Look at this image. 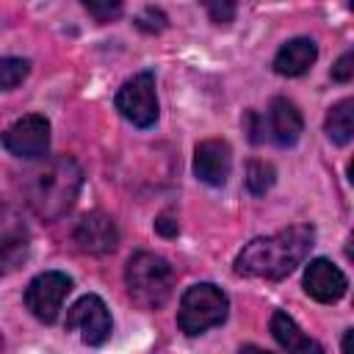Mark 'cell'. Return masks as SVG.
Listing matches in <instances>:
<instances>
[{"label":"cell","instance_id":"cell-1","mask_svg":"<svg viewBox=\"0 0 354 354\" xmlns=\"http://www.w3.org/2000/svg\"><path fill=\"white\" fill-rule=\"evenodd\" d=\"M313 246H315V230L310 224H290L274 235L249 241L238 252L232 268L238 277L246 279L279 282L304 263Z\"/></svg>","mask_w":354,"mask_h":354},{"label":"cell","instance_id":"cell-2","mask_svg":"<svg viewBox=\"0 0 354 354\" xmlns=\"http://www.w3.org/2000/svg\"><path fill=\"white\" fill-rule=\"evenodd\" d=\"M80 188H83V169L69 155L39 160L19 180L25 205L41 221H58L61 216H66L75 207Z\"/></svg>","mask_w":354,"mask_h":354},{"label":"cell","instance_id":"cell-3","mask_svg":"<svg viewBox=\"0 0 354 354\" xmlns=\"http://www.w3.org/2000/svg\"><path fill=\"white\" fill-rule=\"evenodd\" d=\"M127 296L141 310H160L174 293V268L155 252H136L124 266Z\"/></svg>","mask_w":354,"mask_h":354},{"label":"cell","instance_id":"cell-4","mask_svg":"<svg viewBox=\"0 0 354 354\" xmlns=\"http://www.w3.org/2000/svg\"><path fill=\"white\" fill-rule=\"evenodd\" d=\"M230 313L227 293L213 282H196L180 296L177 307V326L183 335L196 337L213 326H221Z\"/></svg>","mask_w":354,"mask_h":354},{"label":"cell","instance_id":"cell-5","mask_svg":"<svg viewBox=\"0 0 354 354\" xmlns=\"http://www.w3.org/2000/svg\"><path fill=\"white\" fill-rule=\"evenodd\" d=\"M116 111L136 127L147 130L158 122V91H155V75L149 69L136 72L133 77H127L116 97H113Z\"/></svg>","mask_w":354,"mask_h":354},{"label":"cell","instance_id":"cell-6","mask_svg":"<svg viewBox=\"0 0 354 354\" xmlns=\"http://www.w3.org/2000/svg\"><path fill=\"white\" fill-rule=\"evenodd\" d=\"M72 290V277L64 271H44L36 274L25 288V307L41 324H53L64 307V299Z\"/></svg>","mask_w":354,"mask_h":354},{"label":"cell","instance_id":"cell-7","mask_svg":"<svg viewBox=\"0 0 354 354\" xmlns=\"http://www.w3.org/2000/svg\"><path fill=\"white\" fill-rule=\"evenodd\" d=\"M0 144L22 160H39L50 149V122L41 113H28L0 133Z\"/></svg>","mask_w":354,"mask_h":354},{"label":"cell","instance_id":"cell-8","mask_svg":"<svg viewBox=\"0 0 354 354\" xmlns=\"http://www.w3.org/2000/svg\"><path fill=\"white\" fill-rule=\"evenodd\" d=\"M30 252V230L19 207L0 199V277L17 271Z\"/></svg>","mask_w":354,"mask_h":354},{"label":"cell","instance_id":"cell-9","mask_svg":"<svg viewBox=\"0 0 354 354\" xmlns=\"http://www.w3.org/2000/svg\"><path fill=\"white\" fill-rule=\"evenodd\" d=\"M64 326L69 332H80V340L86 346H102L111 337L113 321H111V313H108L105 301L97 293H86L69 307Z\"/></svg>","mask_w":354,"mask_h":354},{"label":"cell","instance_id":"cell-10","mask_svg":"<svg viewBox=\"0 0 354 354\" xmlns=\"http://www.w3.org/2000/svg\"><path fill=\"white\" fill-rule=\"evenodd\" d=\"M72 243L86 254H111L119 246V227L108 213L91 210L72 227Z\"/></svg>","mask_w":354,"mask_h":354},{"label":"cell","instance_id":"cell-11","mask_svg":"<svg viewBox=\"0 0 354 354\" xmlns=\"http://www.w3.org/2000/svg\"><path fill=\"white\" fill-rule=\"evenodd\" d=\"M301 285H304V293H307L310 299L321 301V304H335V301H340V299L346 296V290H348L346 274H343L332 260H326V257L310 260V266L304 268Z\"/></svg>","mask_w":354,"mask_h":354},{"label":"cell","instance_id":"cell-12","mask_svg":"<svg viewBox=\"0 0 354 354\" xmlns=\"http://www.w3.org/2000/svg\"><path fill=\"white\" fill-rule=\"evenodd\" d=\"M232 169V149L224 138H205L194 149V174L199 183L221 188Z\"/></svg>","mask_w":354,"mask_h":354},{"label":"cell","instance_id":"cell-13","mask_svg":"<svg viewBox=\"0 0 354 354\" xmlns=\"http://www.w3.org/2000/svg\"><path fill=\"white\" fill-rule=\"evenodd\" d=\"M304 130L301 111L288 97H274L266 111V136L277 147H293Z\"/></svg>","mask_w":354,"mask_h":354},{"label":"cell","instance_id":"cell-14","mask_svg":"<svg viewBox=\"0 0 354 354\" xmlns=\"http://www.w3.org/2000/svg\"><path fill=\"white\" fill-rule=\"evenodd\" d=\"M315 58H318V44L310 36H296V39H288L277 50L271 66L282 77H299L315 64Z\"/></svg>","mask_w":354,"mask_h":354},{"label":"cell","instance_id":"cell-15","mask_svg":"<svg viewBox=\"0 0 354 354\" xmlns=\"http://www.w3.org/2000/svg\"><path fill=\"white\" fill-rule=\"evenodd\" d=\"M268 326L285 354H324V346L318 340H313L310 335H304L301 326L293 321V315H288L285 310H274Z\"/></svg>","mask_w":354,"mask_h":354},{"label":"cell","instance_id":"cell-16","mask_svg":"<svg viewBox=\"0 0 354 354\" xmlns=\"http://www.w3.org/2000/svg\"><path fill=\"white\" fill-rule=\"evenodd\" d=\"M354 100H340L337 105H332L329 108V113H326V122H324V130H326V136H329V141H335V144H348L351 141V133H354Z\"/></svg>","mask_w":354,"mask_h":354},{"label":"cell","instance_id":"cell-17","mask_svg":"<svg viewBox=\"0 0 354 354\" xmlns=\"http://www.w3.org/2000/svg\"><path fill=\"white\" fill-rule=\"evenodd\" d=\"M274 180H277V169H274L271 163H266V160H249V163H246V177H243V183H246V191H249L252 196H263V194L274 185Z\"/></svg>","mask_w":354,"mask_h":354},{"label":"cell","instance_id":"cell-18","mask_svg":"<svg viewBox=\"0 0 354 354\" xmlns=\"http://www.w3.org/2000/svg\"><path fill=\"white\" fill-rule=\"evenodd\" d=\"M30 72V61L28 58H17V55H6L0 58V91H11L17 88Z\"/></svg>","mask_w":354,"mask_h":354},{"label":"cell","instance_id":"cell-19","mask_svg":"<svg viewBox=\"0 0 354 354\" xmlns=\"http://www.w3.org/2000/svg\"><path fill=\"white\" fill-rule=\"evenodd\" d=\"M166 25H169V17H166L160 8H155V6H147V8L136 17V28L144 30V33H160Z\"/></svg>","mask_w":354,"mask_h":354},{"label":"cell","instance_id":"cell-20","mask_svg":"<svg viewBox=\"0 0 354 354\" xmlns=\"http://www.w3.org/2000/svg\"><path fill=\"white\" fill-rule=\"evenodd\" d=\"M243 133L249 136L252 144H263L268 138L266 136V116L260 111H254V108L243 111Z\"/></svg>","mask_w":354,"mask_h":354},{"label":"cell","instance_id":"cell-21","mask_svg":"<svg viewBox=\"0 0 354 354\" xmlns=\"http://www.w3.org/2000/svg\"><path fill=\"white\" fill-rule=\"evenodd\" d=\"M351 77H354V53L346 50V53L335 61V66H332V80H337V83H348Z\"/></svg>","mask_w":354,"mask_h":354},{"label":"cell","instance_id":"cell-22","mask_svg":"<svg viewBox=\"0 0 354 354\" xmlns=\"http://www.w3.org/2000/svg\"><path fill=\"white\" fill-rule=\"evenodd\" d=\"M207 14L216 25H230L235 19V3L224 0V3H207Z\"/></svg>","mask_w":354,"mask_h":354},{"label":"cell","instance_id":"cell-23","mask_svg":"<svg viewBox=\"0 0 354 354\" xmlns=\"http://www.w3.org/2000/svg\"><path fill=\"white\" fill-rule=\"evenodd\" d=\"M86 11L94 14L100 22H108L111 17H116V14L122 11V6H119V3H102V6H100V3H86Z\"/></svg>","mask_w":354,"mask_h":354},{"label":"cell","instance_id":"cell-24","mask_svg":"<svg viewBox=\"0 0 354 354\" xmlns=\"http://www.w3.org/2000/svg\"><path fill=\"white\" fill-rule=\"evenodd\" d=\"M155 230H158L163 238H174V235L180 232V224H177L171 216H166V213H163V216H158V218H155Z\"/></svg>","mask_w":354,"mask_h":354},{"label":"cell","instance_id":"cell-25","mask_svg":"<svg viewBox=\"0 0 354 354\" xmlns=\"http://www.w3.org/2000/svg\"><path fill=\"white\" fill-rule=\"evenodd\" d=\"M351 337H354V329H346V335H343V354H351Z\"/></svg>","mask_w":354,"mask_h":354},{"label":"cell","instance_id":"cell-26","mask_svg":"<svg viewBox=\"0 0 354 354\" xmlns=\"http://www.w3.org/2000/svg\"><path fill=\"white\" fill-rule=\"evenodd\" d=\"M241 354H271V351H266V348H260V346H252V343H249V346H243V348H241Z\"/></svg>","mask_w":354,"mask_h":354},{"label":"cell","instance_id":"cell-27","mask_svg":"<svg viewBox=\"0 0 354 354\" xmlns=\"http://www.w3.org/2000/svg\"><path fill=\"white\" fill-rule=\"evenodd\" d=\"M0 351H3V337H0Z\"/></svg>","mask_w":354,"mask_h":354}]
</instances>
